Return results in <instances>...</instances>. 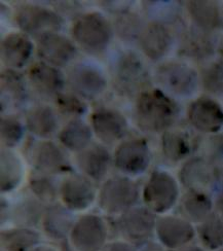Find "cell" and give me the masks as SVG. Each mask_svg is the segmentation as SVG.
<instances>
[{"label":"cell","mask_w":223,"mask_h":251,"mask_svg":"<svg viewBox=\"0 0 223 251\" xmlns=\"http://www.w3.org/2000/svg\"><path fill=\"white\" fill-rule=\"evenodd\" d=\"M180 114L177 102L159 89H146L136 97L134 120L146 133H164L172 128Z\"/></svg>","instance_id":"cell-1"},{"label":"cell","mask_w":223,"mask_h":251,"mask_svg":"<svg viewBox=\"0 0 223 251\" xmlns=\"http://www.w3.org/2000/svg\"><path fill=\"white\" fill-rule=\"evenodd\" d=\"M113 27L99 12L81 14L73 22L71 34L74 41L89 54L100 55L111 43Z\"/></svg>","instance_id":"cell-2"},{"label":"cell","mask_w":223,"mask_h":251,"mask_svg":"<svg viewBox=\"0 0 223 251\" xmlns=\"http://www.w3.org/2000/svg\"><path fill=\"white\" fill-rule=\"evenodd\" d=\"M142 196L139 183L125 175L105 179L98 193V205L109 215H121L137 206Z\"/></svg>","instance_id":"cell-3"},{"label":"cell","mask_w":223,"mask_h":251,"mask_svg":"<svg viewBox=\"0 0 223 251\" xmlns=\"http://www.w3.org/2000/svg\"><path fill=\"white\" fill-rule=\"evenodd\" d=\"M114 89L124 96H138L146 89L148 73L142 59L133 50H123L112 62Z\"/></svg>","instance_id":"cell-4"},{"label":"cell","mask_w":223,"mask_h":251,"mask_svg":"<svg viewBox=\"0 0 223 251\" xmlns=\"http://www.w3.org/2000/svg\"><path fill=\"white\" fill-rule=\"evenodd\" d=\"M25 155L36 171L54 176L73 172L66 150L50 139L31 137L25 148Z\"/></svg>","instance_id":"cell-5"},{"label":"cell","mask_w":223,"mask_h":251,"mask_svg":"<svg viewBox=\"0 0 223 251\" xmlns=\"http://www.w3.org/2000/svg\"><path fill=\"white\" fill-rule=\"evenodd\" d=\"M180 196L179 184L175 177L165 170L151 172L142 188L145 206L155 214H165L177 204Z\"/></svg>","instance_id":"cell-6"},{"label":"cell","mask_w":223,"mask_h":251,"mask_svg":"<svg viewBox=\"0 0 223 251\" xmlns=\"http://www.w3.org/2000/svg\"><path fill=\"white\" fill-rule=\"evenodd\" d=\"M156 214L146 206H135L119 215L115 227L124 241L140 248L155 235Z\"/></svg>","instance_id":"cell-7"},{"label":"cell","mask_w":223,"mask_h":251,"mask_svg":"<svg viewBox=\"0 0 223 251\" xmlns=\"http://www.w3.org/2000/svg\"><path fill=\"white\" fill-rule=\"evenodd\" d=\"M155 80L168 95L187 98L198 90V75L185 62L168 61L159 65L154 75Z\"/></svg>","instance_id":"cell-8"},{"label":"cell","mask_w":223,"mask_h":251,"mask_svg":"<svg viewBox=\"0 0 223 251\" xmlns=\"http://www.w3.org/2000/svg\"><path fill=\"white\" fill-rule=\"evenodd\" d=\"M15 21L23 33L36 38L46 33L60 32L65 23L55 9L32 3L17 5Z\"/></svg>","instance_id":"cell-9"},{"label":"cell","mask_w":223,"mask_h":251,"mask_svg":"<svg viewBox=\"0 0 223 251\" xmlns=\"http://www.w3.org/2000/svg\"><path fill=\"white\" fill-rule=\"evenodd\" d=\"M151 151L145 138L131 137L121 141L113 153V166L125 176L142 175L149 168Z\"/></svg>","instance_id":"cell-10"},{"label":"cell","mask_w":223,"mask_h":251,"mask_svg":"<svg viewBox=\"0 0 223 251\" xmlns=\"http://www.w3.org/2000/svg\"><path fill=\"white\" fill-rule=\"evenodd\" d=\"M108 226L97 214H84L76 219L68 237L76 251H101L107 243Z\"/></svg>","instance_id":"cell-11"},{"label":"cell","mask_w":223,"mask_h":251,"mask_svg":"<svg viewBox=\"0 0 223 251\" xmlns=\"http://www.w3.org/2000/svg\"><path fill=\"white\" fill-rule=\"evenodd\" d=\"M66 82L72 93L84 100L97 98L107 87V79L103 71L89 62L72 65L67 72Z\"/></svg>","instance_id":"cell-12"},{"label":"cell","mask_w":223,"mask_h":251,"mask_svg":"<svg viewBox=\"0 0 223 251\" xmlns=\"http://www.w3.org/2000/svg\"><path fill=\"white\" fill-rule=\"evenodd\" d=\"M179 180L186 190L213 193L220 179V169L204 156L196 155L187 159L179 171Z\"/></svg>","instance_id":"cell-13"},{"label":"cell","mask_w":223,"mask_h":251,"mask_svg":"<svg viewBox=\"0 0 223 251\" xmlns=\"http://www.w3.org/2000/svg\"><path fill=\"white\" fill-rule=\"evenodd\" d=\"M95 183L82 173L72 172L60 183V199L62 204L72 212L84 211L95 202Z\"/></svg>","instance_id":"cell-14"},{"label":"cell","mask_w":223,"mask_h":251,"mask_svg":"<svg viewBox=\"0 0 223 251\" xmlns=\"http://www.w3.org/2000/svg\"><path fill=\"white\" fill-rule=\"evenodd\" d=\"M196 235L194 225L182 216L162 215L156 219L155 236L158 243L170 251L190 244Z\"/></svg>","instance_id":"cell-15"},{"label":"cell","mask_w":223,"mask_h":251,"mask_svg":"<svg viewBox=\"0 0 223 251\" xmlns=\"http://www.w3.org/2000/svg\"><path fill=\"white\" fill-rule=\"evenodd\" d=\"M36 54L41 62L56 68H63L75 59L77 48L65 35L50 32L37 38Z\"/></svg>","instance_id":"cell-16"},{"label":"cell","mask_w":223,"mask_h":251,"mask_svg":"<svg viewBox=\"0 0 223 251\" xmlns=\"http://www.w3.org/2000/svg\"><path fill=\"white\" fill-rule=\"evenodd\" d=\"M91 127L94 134L104 145H112L124 140L129 132V125L119 110L102 107L91 116Z\"/></svg>","instance_id":"cell-17"},{"label":"cell","mask_w":223,"mask_h":251,"mask_svg":"<svg viewBox=\"0 0 223 251\" xmlns=\"http://www.w3.org/2000/svg\"><path fill=\"white\" fill-rule=\"evenodd\" d=\"M27 80L37 96L54 101L63 93L66 83V78L58 68L41 61L28 68Z\"/></svg>","instance_id":"cell-18"},{"label":"cell","mask_w":223,"mask_h":251,"mask_svg":"<svg viewBox=\"0 0 223 251\" xmlns=\"http://www.w3.org/2000/svg\"><path fill=\"white\" fill-rule=\"evenodd\" d=\"M191 127L205 134H216L223 128V108L209 96H200L191 102L187 111Z\"/></svg>","instance_id":"cell-19"},{"label":"cell","mask_w":223,"mask_h":251,"mask_svg":"<svg viewBox=\"0 0 223 251\" xmlns=\"http://www.w3.org/2000/svg\"><path fill=\"white\" fill-rule=\"evenodd\" d=\"M80 172L94 182L105 180L113 164V155L102 143L92 142L86 150L75 154Z\"/></svg>","instance_id":"cell-20"},{"label":"cell","mask_w":223,"mask_h":251,"mask_svg":"<svg viewBox=\"0 0 223 251\" xmlns=\"http://www.w3.org/2000/svg\"><path fill=\"white\" fill-rule=\"evenodd\" d=\"M161 146L165 159L178 163L189 159V155L199 146V142L188 129L173 126L163 133Z\"/></svg>","instance_id":"cell-21"},{"label":"cell","mask_w":223,"mask_h":251,"mask_svg":"<svg viewBox=\"0 0 223 251\" xmlns=\"http://www.w3.org/2000/svg\"><path fill=\"white\" fill-rule=\"evenodd\" d=\"M76 219L66 206L56 202L46 206L40 226L47 237L56 241H63L69 237Z\"/></svg>","instance_id":"cell-22"},{"label":"cell","mask_w":223,"mask_h":251,"mask_svg":"<svg viewBox=\"0 0 223 251\" xmlns=\"http://www.w3.org/2000/svg\"><path fill=\"white\" fill-rule=\"evenodd\" d=\"M34 50V45L25 33L12 32L1 40V61L8 69H22Z\"/></svg>","instance_id":"cell-23"},{"label":"cell","mask_w":223,"mask_h":251,"mask_svg":"<svg viewBox=\"0 0 223 251\" xmlns=\"http://www.w3.org/2000/svg\"><path fill=\"white\" fill-rule=\"evenodd\" d=\"M138 43L143 54L155 62L163 59L171 50L173 36L165 24L150 22L144 28Z\"/></svg>","instance_id":"cell-24"},{"label":"cell","mask_w":223,"mask_h":251,"mask_svg":"<svg viewBox=\"0 0 223 251\" xmlns=\"http://www.w3.org/2000/svg\"><path fill=\"white\" fill-rule=\"evenodd\" d=\"M25 127L33 137L49 139L59 130L58 114L47 104L35 105L26 112Z\"/></svg>","instance_id":"cell-25"},{"label":"cell","mask_w":223,"mask_h":251,"mask_svg":"<svg viewBox=\"0 0 223 251\" xmlns=\"http://www.w3.org/2000/svg\"><path fill=\"white\" fill-rule=\"evenodd\" d=\"M28 99L27 81L14 69L1 72V111L22 108Z\"/></svg>","instance_id":"cell-26"},{"label":"cell","mask_w":223,"mask_h":251,"mask_svg":"<svg viewBox=\"0 0 223 251\" xmlns=\"http://www.w3.org/2000/svg\"><path fill=\"white\" fill-rule=\"evenodd\" d=\"M179 209L182 217L191 224L199 225L214 212V202L208 193L187 190L180 198Z\"/></svg>","instance_id":"cell-27"},{"label":"cell","mask_w":223,"mask_h":251,"mask_svg":"<svg viewBox=\"0 0 223 251\" xmlns=\"http://www.w3.org/2000/svg\"><path fill=\"white\" fill-rule=\"evenodd\" d=\"M46 206L33 195H24L12 207L10 219L16 226L35 228L41 225Z\"/></svg>","instance_id":"cell-28"},{"label":"cell","mask_w":223,"mask_h":251,"mask_svg":"<svg viewBox=\"0 0 223 251\" xmlns=\"http://www.w3.org/2000/svg\"><path fill=\"white\" fill-rule=\"evenodd\" d=\"M93 129L81 119H73L60 130L58 139L66 151L78 153L93 142Z\"/></svg>","instance_id":"cell-29"},{"label":"cell","mask_w":223,"mask_h":251,"mask_svg":"<svg viewBox=\"0 0 223 251\" xmlns=\"http://www.w3.org/2000/svg\"><path fill=\"white\" fill-rule=\"evenodd\" d=\"M0 191L7 194L15 191L24 176V167L20 156L8 149L0 153Z\"/></svg>","instance_id":"cell-30"},{"label":"cell","mask_w":223,"mask_h":251,"mask_svg":"<svg viewBox=\"0 0 223 251\" xmlns=\"http://www.w3.org/2000/svg\"><path fill=\"white\" fill-rule=\"evenodd\" d=\"M187 10L195 27L211 33L220 27L221 10L214 1H188Z\"/></svg>","instance_id":"cell-31"},{"label":"cell","mask_w":223,"mask_h":251,"mask_svg":"<svg viewBox=\"0 0 223 251\" xmlns=\"http://www.w3.org/2000/svg\"><path fill=\"white\" fill-rule=\"evenodd\" d=\"M0 241L5 251H29L40 244L41 236L35 228L15 226L2 229Z\"/></svg>","instance_id":"cell-32"},{"label":"cell","mask_w":223,"mask_h":251,"mask_svg":"<svg viewBox=\"0 0 223 251\" xmlns=\"http://www.w3.org/2000/svg\"><path fill=\"white\" fill-rule=\"evenodd\" d=\"M60 183L57 181L54 175L42 173L34 169L31 171L28 179L31 194L35 196L45 205L57 202L58 198L60 197Z\"/></svg>","instance_id":"cell-33"},{"label":"cell","mask_w":223,"mask_h":251,"mask_svg":"<svg viewBox=\"0 0 223 251\" xmlns=\"http://www.w3.org/2000/svg\"><path fill=\"white\" fill-rule=\"evenodd\" d=\"M215 44L210 33L195 27L185 34L181 51L183 55L196 60H207L214 53Z\"/></svg>","instance_id":"cell-34"},{"label":"cell","mask_w":223,"mask_h":251,"mask_svg":"<svg viewBox=\"0 0 223 251\" xmlns=\"http://www.w3.org/2000/svg\"><path fill=\"white\" fill-rule=\"evenodd\" d=\"M197 235L206 249L216 251L223 247V216L212 213L206 221L197 226Z\"/></svg>","instance_id":"cell-35"},{"label":"cell","mask_w":223,"mask_h":251,"mask_svg":"<svg viewBox=\"0 0 223 251\" xmlns=\"http://www.w3.org/2000/svg\"><path fill=\"white\" fill-rule=\"evenodd\" d=\"M146 25L141 16L132 10H127L116 15L112 27L120 39L126 43H132L139 40Z\"/></svg>","instance_id":"cell-36"},{"label":"cell","mask_w":223,"mask_h":251,"mask_svg":"<svg viewBox=\"0 0 223 251\" xmlns=\"http://www.w3.org/2000/svg\"><path fill=\"white\" fill-rule=\"evenodd\" d=\"M24 125L15 114H3L0 120V135L3 149L13 150L24 137Z\"/></svg>","instance_id":"cell-37"},{"label":"cell","mask_w":223,"mask_h":251,"mask_svg":"<svg viewBox=\"0 0 223 251\" xmlns=\"http://www.w3.org/2000/svg\"><path fill=\"white\" fill-rule=\"evenodd\" d=\"M200 79L203 87L213 95H223V59L208 63L201 69Z\"/></svg>","instance_id":"cell-38"},{"label":"cell","mask_w":223,"mask_h":251,"mask_svg":"<svg viewBox=\"0 0 223 251\" xmlns=\"http://www.w3.org/2000/svg\"><path fill=\"white\" fill-rule=\"evenodd\" d=\"M57 109L61 116L73 119H80L88 110L86 102L74 93H61L55 100Z\"/></svg>","instance_id":"cell-39"},{"label":"cell","mask_w":223,"mask_h":251,"mask_svg":"<svg viewBox=\"0 0 223 251\" xmlns=\"http://www.w3.org/2000/svg\"><path fill=\"white\" fill-rule=\"evenodd\" d=\"M145 13L149 16L151 22L170 23L173 22L179 15L177 4L172 1H146L143 2Z\"/></svg>","instance_id":"cell-40"},{"label":"cell","mask_w":223,"mask_h":251,"mask_svg":"<svg viewBox=\"0 0 223 251\" xmlns=\"http://www.w3.org/2000/svg\"><path fill=\"white\" fill-rule=\"evenodd\" d=\"M201 156H204L218 169H223V133L209 135L203 142H199Z\"/></svg>","instance_id":"cell-41"},{"label":"cell","mask_w":223,"mask_h":251,"mask_svg":"<svg viewBox=\"0 0 223 251\" xmlns=\"http://www.w3.org/2000/svg\"><path fill=\"white\" fill-rule=\"evenodd\" d=\"M52 6L55 7L56 12L60 16H67V17H76L78 18L81 14L82 6L79 2L76 1H56L52 2ZM64 18V17H63Z\"/></svg>","instance_id":"cell-42"},{"label":"cell","mask_w":223,"mask_h":251,"mask_svg":"<svg viewBox=\"0 0 223 251\" xmlns=\"http://www.w3.org/2000/svg\"><path fill=\"white\" fill-rule=\"evenodd\" d=\"M101 3L103 8L118 15L131 10V2L129 1H103Z\"/></svg>","instance_id":"cell-43"},{"label":"cell","mask_w":223,"mask_h":251,"mask_svg":"<svg viewBox=\"0 0 223 251\" xmlns=\"http://www.w3.org/2000/svg\"><path fill=\"white\" fill-rule=\"evenodd\" d=\"M137 250L138 248H136L134 245L124 241V240H119V241L107 242L101 251H137Z\"/></svg>","instance_id":"cell-44"},{"label":"cell","mask_w":223,"mask_h":251,"mask_svg":"<svg viewBox=\"0 0 223 251\" xmlns=\"http://www.w3.org/2000/svg\"><path fill=\"white\" fill-rule=\"evenodd\" d=\"M214 208L216 209L217 213L223 216V176L220 177V179L214 190Z\"/></svg>","instance_id":"cell-45"},{"label":"cell","mask_w":223,"mask_h":251,"mask_svg":"<svg viewBox=\"0 0 223 251\" xmlns=\"http://www.w3.org/2000/svg\"><path fill=\"white\" fill-rule=\"evenodd\" d=\"M137 251H165V248L159 243L149 241L140 248H138Z\"/></svg>","instance_id":"cell-46"},{"label":"cell","mask_w":223,"mask_h":251,"mask_svg":"<svg viewBox=\"0 0 223 251\" xmlns=\"http://www.w3.org/2000/svg\"><path fill=\"white\" fill-rule=\"evenodd\" d=\"M29 251H60V250L50 244H41L40 243L39 245L33 247Z\"/></svg>","instance_id":"cell-47"},{"label":"cell","mask_w":223,"mask_h":251,"mask_svg":"<svg viewBox=\"0 0 223 251\" xmlns=\"http://www.w3.org/2000/svg\"><path fill=\"white\" fill-rule=\"evenodd\" d=\"M172 251H206L201 246L195 245V244H188L186 246H183L179 249L172 250Z\"/></svg>","instance_id":"cell-48"},{"label":"cell","mask_w":223,"mask_h":251,"mask_svg":"<svg viewBox=\"0 0 223 251\" xmlns=\"http://www.w3.org/2000/svg\"><path fill=\"white\" fill-rule=\"evenodd\" d=\"M66 251H76V250H74V249H72V248H71V249H70V248H68Z\"/></svg>","instance_id":"cell-49"},{"label":"cell","mask_w":223,"mask_h":251,"mask_svg":"<svg viewBox=\"0 0 223 251\" xmlns=\"http://www.w3.org/2000/svg\"><path fill=\"white\" fill-rule=\"evenodd\" d=\"M216 251H223V247H221L220 249H218V250H216Z\"/></svg>","instance_id":"cell-50"}]
</instances>
